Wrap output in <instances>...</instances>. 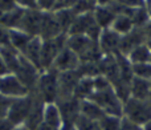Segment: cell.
<instances>
[{"label":"cell","instance_id":"ffe728a7","mask_svg":"<svg viewBox=\"0 0 151 130\" xmlns=\"http://www.w3.org/2000/svg\"><path fill=\"white\" fill-rule=\"evenodd\" d=\"M42 124H45V125H48V126H52V128H55V129L61 130L64 122H63V117H61L60 109H58V106H57L56 102L45 105Z\"/></svg>","mask_w":151,"mask_h":130},{"label":"cell","instance_id":"74e56055","mask_svg":"<svg viewBox=\"0 0 151 130\" xmlns=\"http://www.w3.org/2000/svg\"><path fill=\"white\" fill-rule=\"evenodd\" d=\"M15 129L16 126L8 118H1L0 120V130H15Z\"/></svg>","mask_w":151,"mask_h":130},{"label":"cell","instance_id":"4dcf8cb0","mask_svg":"<svg viewBox=\"0 0 151 130\" xmlns=\"http://www.w3.org/2000/svg\"><path fill=\"white\" fill-rule=\"evenodd\" d=\"M11 104H12V98H8V97L0 94V120L1 118H7Z\"/></svg>","mask_w":151,"mask_h":130},{"label":"cell","instance_id":"3957f363","mask_svg":"<svg viewBox=\"0 0 151 130\" xmlns=\"http://www.w3.org/2000/svg\"><path fill=\"white\" fill-rule=\"evenodd\" d=\"M68 44V33H61L56 39L42 40L41 45V68L42 72L53 66V63L60 55V52L66 48Z\"/></svg>","mask_w":151,"mask_h":130},{"label":"cell","instance_id":"5b68a950","mask_svg":"<svg viewBox=\"0 0 151 130\" xmlns=\"http://www.w3.org/2000/svg\"><path fill=\"white\" fill-rule=\"evenodd\" d=\"M32 104H33V93H29L25 97L12 100V104L8 110L7 118L15 126H21L25 124L28 114L31 112Z\"/></svg>","mask_w":151,"mask_h":130},{"label":"cell","instance_id":"836d02e7","mask_svg":"<svg viewBox=\"0 0 151 130\" xmlns=\"http://www.w3.org/2000/svg\"><path fill=\"white\" fill-rule=\"evenodd\" d=\"M119 130H145V129H143V126L139 125V124H135V122H133V121L127 120L126 117H122Z\"/></svg>","mask_w":151,"mask_h":130},{"label":"cell","instance_id":"ba28073f","mask_svg":"<svg viewBox=\"0 0 151 130\" xmlns=\"http://www.w3.org/2000/svg\"><path fill=\"white\" fill-rule=\"evenodd\" d=\"M58 109H60L61 117H63V126L66 125H74L77 118L81 114V101L76 97H69L65 100H58L56 101Z\"/></svg>","mask_w":151,"mask_h":130},{"label":"cell","instance_id":"484cf974","mask_svg":"<svg viewBox=\"0 0 151 130\" xmlns=\"http://www.w3.org/2000/svg\"><path fill=\"white\" fill-rule=\"evenodd\" d=\"M55 16L56 19H57L58 24H60L61 29H63L65 33H68L69 28L72 27V24H73L74 19H76V13L72 9V8H64V9H57L55 11Z\"/></svg>","mask_w":151,"mask_h":130},{"label":"cell","instance_id":"d6a6232c","mask_svg":"<svg viewBox=\"0 0 151 130\" xmlns=\"http://www.w3.org/2000/svg\"><path fill=\"white\" fill-rule=\"evenodd\" d=\"M37 8L41 12H53L56 8V0H37Z\"/></svg>","mask_w":151,"mask_h":130},{"label":"cell","instance_id":"ab89813d","mask_svg":"<svg viewBox=\"0 0 151 130\" xmlns=\"http://www.w3.org/2000/svg\"><path fill=\"white\" fill-rule=\"evenodd\" d=\"M114 1L115 0H96L97 5H99V7H109V5H111Z\"/></svg>","mask_w":151,"mask_h":130},{"label":"cell","instance_id":"5bb4252c","mask_svg":"<svg viewBox=\"0 0 151 130\" xmlns=\"http://www.w3.org/2000/svg\"><path fill=\"white\" fill-rule=\"evenodd\" d=\"M33 93V104H32L31 112L28 114L24 126H27L29 130H36L40 125L42 124L44 120V109H45V102L36 92H32Z\"/></svg>","mask_w":151,"mask_h":130},{"label":"cell","instance_id":"681fc988","mask_svg":"<svg viewBox=\"0 0 151 130\" xmlns=\"http://www.w3.org/2000/svg\"><path fill=\"white\" fill-rule=\"evenodd\" d=\"M150 63H151V60H150Z\"/></svg>","mask_w":151,"mask_h":130},{"label":"cell","instance_id":"8d00e7d4","mask_svg":"<svg viewBox=\"0 0 151 130\" xmlns=\"http://www.w3.org/2000/svg\"><path fill=\"white\" fill-rule=\"evenodd\" d=\"M9 44V29L0 25V47Z\"/></svg>","mask_w":151,"mask_h":130},{"label":"cell","instance_id":"603a6c76","mask_svg":"<svg viewBox=\"0 0 151 130\" xmlns=\"http://www.w3.org/2000/svg\"><path fill=\"white\" fill-rule=\"evenodd\" d=\"M135 28L131 17L127 15V13H121V15H117L115 20L113 21L111 29L114 32H117L119 36H126L127 33H130L133 29Z\"/></svg>","mask_w":151,"mask_h":130},{"label":"cell","instance_id":"7bdbcfd3","mask_svg":"<svg viewBox=\"0 0 151 130\" xmlns=\"http://www.w3.org/2000/svg\"><path fill=\"white\" fill-rule=\"evenodd\" d=\"M61 130H77V129H76L74 125H66V126H63Z\"/></svg>","mask_w":151,"mask_h":130},{"label":"cell","instance_id":"e575fe53","mask_svg":"<svg viewBox=\"0 0 151 130\" xmlns=\"http://www.w3.org/2000/svg\"><path fill=\"white\" fill-rule=\"evenodd\" d=\"M15 1L23 9H36L37 8V0H15Z\"/></svg>","mask_w":151,"mask_h":130},{"label":"cell","instance_id":"7c38bea8","mask_svg":"<svg viewBox=\"0 0 151 130\" xmlns=\"http://www.w3.org/2000/svg\"><path fill=\"white\" fill-rule=\"evenodd\" d=\"M61 33H65V32L61 29L55 13L42 12V20H41V27H40V33H39L40 39L41 40L56 39Z\"/></svg>","mask_w":151,"mask_h":130},{"label":"cell","instance_id":"f35d334b","mask_svg":"<svg viewBox=\"0 0 151 130\" xmlns=\"http://www.w3.org/2000/svg\"><path fill=\"white\" fill-rule=\"evenodd\" d=\"M8 69H7V65L4 64V61H3V58H1V56H0V77H3V76H5V74H8Z\"/></svg>","mask_w":151,"mask_h":130},{"label":"cell","instance_id":"83f0119b","mask_svg":"<svg viewBox=\"0 0 151 130\" xmlns=\"http://www.w3.org/2000/svg\"><path fill=\"white\" fill-rule=\"evenodd\" d=\"M131 70H133V77L151 81V63L131 64Z\"/></svg>","mask_w":151,"mask_h":130},{"label":"cell","instance_id":"44dd1931","mask_svg":"<svg viewBox=\"0 0 151 130\" xmlns=\"http://www.w3.org/2000/svg\"><path fill=\"white\" fill-rule=\"evenodd\" d=\"M94 93V77H81L74 90V97L80 101L89 100Z\"/></svg>","mask_w":151,"mask_h":130},{"label":"cell","instance_id":"e0dca14e","mask_svg":"<svg viewBox=\"0 0 151 130\" xmlns=\"http://www.w3.org/2000/svg\"><path fill=\"white\" fill-rule=\"evenodd\" d=\"M151 96V84L149 80L133 77L130 82V97L141 101H147Z\"/></svg>","mask_w":151,"mask_h":130},{"label":"cell","instance_id":"f546056e","mask_svg":"<svg viewBox=\"0 0 151 130\" xmlns=\"http://www.w3.org/2000/svg\"><path fill=\"white\" fill-rule=\"evenodd\" d=\"M126 9H137V8L145 7V0H115Z\"/></svg>","mask_w":151,"mask_h":130},{"label":"cell","instance_id":"4316f807","mask_svg":"<svg viewBox=\"0 0 151 130\" xmlns=\"http://www.w3.org/2000/svg\"><path fill=\"white\" fill-rule=\"evenodd\" d=\"M121 121H122V117L105 114L104 117L98 121V124H99V126H101L102 130H119Z\"/></svg>","mask_w":151,"mask_h":130},{"label":"cell","instance_id":"1f68e13d","mask_svg":"<svg viewBox=\"0 0 151 130\" xmlns=\"http://www.w3.org/2000/svg\"><path fill=\"white\" fill-rule=\"evenodd\" d=\"M19 5L16 4L15 0H0V16L16 9Z\"/></svg>","mask_w":151,"mask_h":130},{"label":"cell","instance_id":"7402d4cb","mask_svg":"<svg viewBox=\"0 0 151 130\" xmlns=\"http://www.w3.org/2000/svg\"><path fill=\"white\" fill-rule=\"evenodd\" d=\"M106 113L91 100H83L81 101V116L89 118L91 121H97L98 122Z\"/></svg>","mask_w":151,"mask_h":130},{"label":"cell","instance_id":"9a60e30c","mask_svg":"<svg viewBox=\"0 0 151 130\" xmlns=\"http://www.w3.org/2000/svg\"><path fill=\"white\" fill-rule=\"evenodd\" d=\"M41 45H42V40L37 37H32V40L29 41V44L25 47V49L21 52V55L35 65L40 72H42L41 68Z\"/></svg>","mask_w":151,"mask_h":130},{"label":"cell","instance_id":"8fae6325","mask_svg":"<svg viewBox=\"0 0 151 130\" xmlns=\"http://www.w3.org/2000/svg\"><path fill=\"white\" fill-rule=\"evenodd\" d=\"M121 39L122 36L114 32L111 28L104 29L99 36L98 45L104 56H115L119 53V47H121Z\"/></svg>","mask_w":151,"mask_h":130},{"label":"cell","instance_id":"52a82bcc","mask_svg":"<svg viewBox=\"0 0 151 130\" xmlns=\"http://www.w3.org/2000/svg\"><path fill=\"white\" fill-rule=\"evenodd\" d=\"M0 94L15 100L28 96L29 90L20 82V80L13 73H8L0 77Z\"/></svg>","mask_w":151,"mask_h":130},{"label":"cell","instance_id":"d590c367","mask_svg":"<svg viewBox=\"0 0 151 130\" xmlns=\"http://www.w3.org/2000/svg\"><path fill=\"white\" fill-rule=\"evenodd\" d=\"M77 0H56V8L55 11L57 9H64V8H73V5L76 4ZM53 11V12H55Z\"/></svg>","mask_w":151,"mask_h":130},{"label":"cell","instance_id":"f1b7e54d","mask_svg":"<svg viewBox=\"0 0 151 130\" xmlns=\"http://www.w3.org/2000/svg\"><path fill=\"white\" fill-rule=\"evenodd\" d=\"M74 126L77 130H102L97 121H91L81 114L77 118V121L74 122Z\"/></svg>","mask_w":151,"mask_h":130},{"label":"cell","instance_id":"c3c4849f","mask_svg":"<svg viewBox=\"0 0 151 130\" xmlns=\"http://www.w3.org/2000/svg\"><path fill=\"white\" fill-rule=\"evenodd\" d=\"M150 84H151V81H150Z\"/></svg>","mask_w":151,"mask_h":130},{"label":"cell","instance_id":"9c48e42d","mask_svg":"<svg viewBox=\"0 0 151 130\" xmlns=\"http://www.w3.org/2000/svg\"><path fill=\"white\" fill-rule=\"evenodd\" d=\"M82 76L80 74L78 70H70V72H63L58 76V100H65L69 97L74 96V90L77 86L78 81L81 80Z\"/></svg>","mask_w":151,"mask_h":130},{"label":"cell","instance_id":"ac0fdd59","mask_svg":"<svg viewBox=\"0 0 151 130\" xmlns=\"http://www.w3.org/2000/svg\"><path fill=\"white\" fill-rule=\"evenodd\" d=\"M0 56H1L4 64L7 65L8 72L15 73L16 69L19 68V64H20L21 53L19 51H16L11 44H8V45L0 47Z\"/></svg>","mask_w":151,"mask_h":130},{"label":"cell","instance_id":"4fadbf2b","mask_svg":"<svg viewBox=\"0 0 151 130\" xmlns=\"http://www.w3.org/2000/svg\"><path fill=\"white\" fill-rule=\"evenodd\" d=\"M81 64V60L77 55L70 49V48H64L57 56V58L53 63V66L57 72H70V70H77Z\"/></svg>","mask_w":151,"mask_h":130},{"label":"cell","instance_id":"d4e9b609","mask_svg":"<svg viewBox=\"0 0 151 130\" xmlns=\"http://www.w3.org/2000/svg\"><path fill=\"white\" fill-rule=\"evenodd\" d=\"M32 40V36L20 31V29H9V44L19 52H23L25 47Z\"/></svg>","mask_w":151,"mask_h":130},{"label":"cell","instance_id":"ee69618b","mask_svg":"<svg viewBox=\"0 0 151 130\" xmlns=\"http://www.w3.org/2000/svg\"><path fill=\"white\" fill-rule=\"evenodd\" d=\"M143 129L145 130H151V121H149L146 125H143Z\"/></svg>","mask_w":151,"mask_h":130},{"label":"cell","instance_id":"30bf717a","mask_svg":"<svg viewBox=\"0 0 151 130\" xmlns=\"http://www.w3.org/2000/svg\"><path fill=\"white\" fill-rule=\"evenodd\" d=\"M42 12L40 9H24L23 17H21L20 25L17 29L28 33L32 37H37L40 33V27H41Z\"/></svg>","mask_w":151,"mask_h":130},{"label":"cell","instance_id":"7a4b0ae2","mask_svg":"<svg viewBox=\"0 0 151 130\" xmlns=\"http://www.w3.org/2000/svg\"><path fill=\"white\" fill-rule=\"evenodd\" d=\"M89 100L96 102L106 114L123 117V102L117 96L113 86L105 89V90L94 92Z\"/></svg>","mask_w":151,"mask_h":130},{"label":"cell","instance_id":"cb8c5ba5","mask_svg":"<svg viewBox=\"0 0 151 130\" xmlns=\"http://www.w3.org/2000/svg\"><path fill=\"white\" fill-rule=\"evenodd\" d=\"M127 60L130 61V64H143V63H150L151 60V49L149 45L145 43L138 47H135L127 56Z\"/></svg>","mask_w":151,"mask_h":130},{"label":"cell","instance_id":"bcb514c9","mask_svg":"<svg viewBox=\"0 0 151 130\" xmlns=\"http://www.w3.org/2000/svg\"><path fill=\"white\" fill-rule=\"evenodd\" d=\"M86 1H89V3H91V4H96V5H97L96 0H86Z\"/></svg>","mask_w":151,"mask_h":130},{"label":"cell","instance_id":"6da1fadb","mask_svg":"<svg viewBox=\"0 0 151 130\" xmlns=\"http://www.w3.org/2000/svg\"><path fill=\"white\" fill-rule=\"evenodd\" d=\"M58 76L60 72L50 68L48 70L40 74L39 82L36 86V93L44 100L45 104H52V102L57 101V94H58Z\"/></svg>","mask_w":151,"mask_h":130},{"label":"cell","instance_id":"2e32d148","mask_svg":"<svg viewBox=\"0 0 151 130\" xmlns=\"http://www.w3.org/2000/svg\"><path fill=\"white\" fill-rule=\"evenodd\" d=\"M96 20H94L93 12L83 13V15H77L72 24V27L69 28L68 35L69 36H74V35H86L89 32V29L93 25H96Z\"/></svg>","mask_w":151,"mask_h":130},{"label":"cell","instance_id":"d6986e66","mask_svg":"<svg viewBox=\"0 0 151 130\" xmlns=\"http://www.w3.org/2000/svg\"><path fill=\"white\" fill-rule=\"evenodd\" d=\"M93 15H94V20H96L97 25L101 27L102 29L111 28L113 21L117 17V13L110 7H99V5H97L94 8Z\"/></svg>","mask_w":151,"mask_h":130},{"label":"cell","instance_id":"f6af8a7d","mask_svg":"<svg viewBox=\"0 0 151 130\" xmlns=\"http://www.w3.org/2000/svg\"><path fill=\"white\" fill-rule=\"evenodd\" d=\"M15 130H29L27 126H24V125H21V126H16V129Z\"/></svg>","mask_w":151,"mask_h":130},{"label":"cell","instance_id":"7dc6e473","mask_svg":"<svg viewBox=\"0 0 151 130\" xmlns=\"http://www.w3.org/2000/svg\"><path fill=\"white\" fill-rule=\"evenodd\" d=\"M147 102H149V105H150V108H151V96H150V98L147 100Z\"/></svg>","mask_w":151,"mask_h":130},{"label":"cell","instance_id":"8992f818","mask_svg":"<svg viewBox=\"0 0 151 130\" xmlns=\"http://www.w3.org/2000/svg\"><path fill=\"white\" fill-rule=\"evenodd\" d=\"M41 73L42 72H40L33 64L29 63V61L21 55L19 68L16 69V72L13 73V74L28 89L29 93H32V92L36 90V86H37V82H39V78H40Z\"/></svg>","mask_w":151,"mask_h":130},{"label":"cell","instance_id":"b9f144b4","mask_svg":"<svg viewBox=\"0 0 151 130\" xmlns=\"http://www.w3.org/2000/svg\"><path fill=\"white\" fill-rule=\"evenodd\" d=\"M36 130H58V129H55V128H52V126H48V125H45V124H41Z\"/></svg>","mask_w":151,"mask_h":130},{"label":"cell","instance_id":"60d3db41","mask_svg":"<svg viewBox=\"0 0 151 130\" xmlns=\"http://www.w3.org/2000/svg\"><path fill=\"white\" fill-rule=\"evenodd\" d=\"M145 9L147 11L149 16L151 17V0H145Z\"/></svg>","mask_w":151,"mask_h":130},{"label":"cell","instance_id":"277c9868","mask_svg":"<svg viewBox=\"0 0 151 130\" xmlns=\"http://www.w3.org/2000/svg\"><path fill=\"white\" fill-rule=\"evenodd\" d=\"M123 117L142 126L146 125L149 121H151V108L149 102L130 97L123 104Z\"/></svg>","mask_w":151,"mask_h":130}]
</instances>
